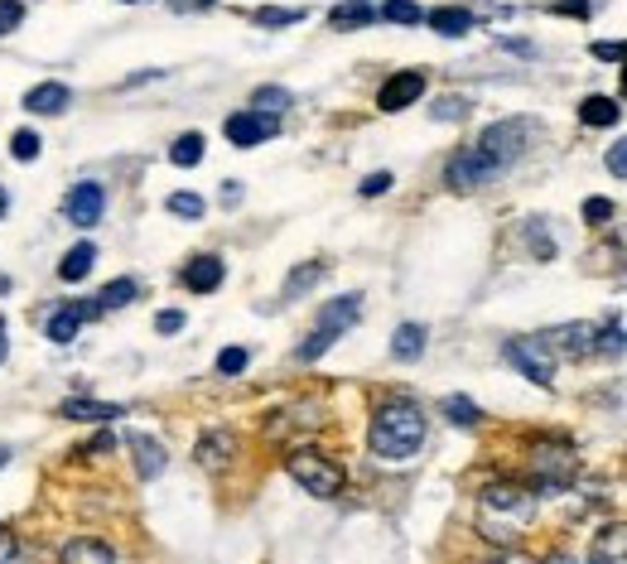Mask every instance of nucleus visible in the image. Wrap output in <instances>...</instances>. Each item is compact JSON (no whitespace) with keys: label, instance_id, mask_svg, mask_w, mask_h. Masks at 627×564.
Wrapping results in <instances>:
<instances>
[{"label":"nucleus","instance_id":"f257e3e1","mask_svg":"<svg viewBox=\"0 0 627 564\" xmlns=\"http://www.w3.org/2000/svg\"><path fill=\"white\" fill-rule=\"evenodd\" d=\"M536 521V492L521 483H488L478 492V531L497 545H517L526 526Z\"/></svg>","mask_w":627,"mask_h":564},{"label":"nucleus","instance_id":"f03ea898","mask_svg":"<svg viewBox=\"0 0 627 564\" xmlns=\"http://www.w3.org/2000/svg\"><path fill=\"white\" fill-rule=\"evenodd\" d=\"M420 444H425V415H420V405H410V401L377 405L372 430H367V449H372V454L410 458V454H420Z\"/></svg>","mask_w":627,"mask_h":564},{"label":"nucleus","instance_id":"7ed1b4c3","mask_svg":"<svg viewBox=\"0 0 627 564\" xmlns=\"http://www.w3.org/2000/svg\"><path fill=\"white\" fill-rule=\"evenodd\" d=\"M357 319H362V299H357V295L328 299L324 314H319V323H314V338H304L295 357H300V362H319V357H324V352L333 348V343H338V338H343Z\"/></svg>","mask_w":627,"mask_h":564},{"label":"nucleus","instance_id":"20e7f679","mask_svg":"<svg viewBox=\"0 0 627 564\" xmlns=\"http://www.w3.org/2000/svg\"><path fill=\"white\" fill-rule=\"evenodd\" d=\"M285 473H290L304 492H314V497H338L343 483H348L343 463H333V458L319 454V449H295V454L285 458Z\"/></svg>","mask_w":627,"mask_h":564},{"label":"nucleus","instance_id":"39448f33","mask_svg":"<svg viewBox=\"0 0 627 564\" xmlns=\"http://www.w3.org/2000/svg\"><path fill=\"white\" fill-rule=\"evenodd\" d=\"M531 135H536V126H531L526 116H507V121H492L488 131H483L478 150H483V155H488L497 169H507V164H517L521 155H526Z\"/></svg>","mask_w":627,"mask_h":564},{"label":"nucleus","instance_id":"423d86ee","mask_svg":"<svg viewBox=\"0 0 627 564\" xmlns=\"http://www.w3.org/2000/svg\"><path fill=\"white\" fill-rule=\"evenodd\" d=\"M502 357L517 367L526 381H536V386H550L555 381V348H550L546 338H507V348H502Z\"/></svg>","mask_w":627,"mask_h":564},{"label":"nucleus","instance_id":"0eeeda50","mask_svg":"<svg viewBox=\"0 0 627 564\" xmlns=\"http://www.w3.org/2000/svg\"><path fill=\"white\" fill-rule=\"evenodd\" d=\"M502 169L478 150V145H464V150H454L449 155V164H444V179H449V188H459V193H473V188H483L488 179H497Z\"/></svg>","mask_w":627,"mask_h":564},{"label":"nucleus","instance_id":"6e6552de","mask_svg":"<svg viewBox=\"0 0 627 564\" xmlns=\"http://www.w3.org/2000/svg\"><path fill=\"white\" fill-rule=\"evenodd\" d=\"M531 468H536V483L555 492V487H565L574 478V449L570 444H536Z\"/></svg>","mask_w":627,"mask_h":564},{"label":"nucleus","instance_id":"1a4fd4ad","mask_svg":"<svg viewBox=\"0 0 627 564\" xmlns=\"http://www.w3.org/2000/svg\"><path fill=\"white\" fill-rule=\"evenodd\" d=\"M107 213V188L102 184H73L68 188V198H63V217L73 222V227H97Z\"/></svg>","mask_w":627,"mask_h":564},{"label":"nucleus","instance_id":"9d476101","mask_svg":"<svg viewBox=\"0 0 627 564\" xmlns=\"http://www.w3.org/2000/svg\"><path fill=\"white\" fill-rule=\"evenodd\" d=\"M227 140L237 145V150H251V145H261V140H275L280 135V116H266V111H237V116H227Z\"/></svg>","mask_w":627,"mask_h":564},{"label":"nucleus","instance_id":"9b49d317","mask_svg":"<svg viewBox=\"0 0 627 564\" xmlns=\"http://www.w3.org/2000/svg\"><path fill=\"white\" fill-rule=\"evenodd\" d=\"M420 97H425V73L406 68V73H391V78L382 82L377 107H382V111H406L410 102H420Z\"/></svg>","mask_w":627,"mask_h":564},{"label":"nucleus","instance_id":"f8f14e48","mask_svg":"<svg viewBox=\"0 0 627 564\" xmlns=\"http://www.w3.org/2000/svg\"><path fill=\"white\" fill-rule=\"evenodd\" d=\"M97 314H102V309H97L92 299H87V304H63V309H54V314H49V323H44V338L63 348V343H73V338H78L82 323L97 319Z\"/></svg>","mask_w":627,"mask_h":564},{"label":"nucleus","instance_id":"ddd939ff","mask_svg":"<svg viewBox=\"0 0 627 564\" xmlns=\"http://www.w3.org/2000/svg\"><path fill=\"white\" fill-rule=\"evenodd\" d=\"M222 275H227V266H222V256H213V251H203V256H193L189 266H184V285H189L193 295H213L222 285Z\"/></svg>","mask_w":627,"mask_h":564},{"label":"nucleus","instance_id":"4468645a","mask_svg":"<svg viewBox=\"0 0 627 564\" xmlns=\"http://www.w3.org/2000/svg\"><path fill=\"white\" fill-rule=\"evenodd\" d=\"M589 564H627V521L603 526L589 545Z\"/></svg>","mask_w":627,"mask_h":564},{"label":"nucleus","instance_id":"2eb2a0df","mask_svg":"<svg viewBox=\"0 0 627 564\" xmlns=\"http://www.w3.org/2000/svg\"><path fill=\"white\" fill-rule=\"evenodd\" d=\"M314 425H324V415H319V405H285V410H275L266 434L271 439H285L290 430H314Z\"/></svg>","mask_w":627,"mask_h":564},{"label":"nucleus","instance_id":"dca6fc26","mask_svg":"<svg viewBox=\"0 0 627 564\" xmlns=\"http://www.w3.org/2000/svg\"><path fill=\"white\" fill-rule=\"evenodd\" d=\"M232 454H237V434H232V430H208L203 439H198V463H203V468H213V473L227 468Z\"/></svg>","mask_w":627,"mask_h":564},{"label":"nucleus","instance_id":"f3484780","mask_svg":"<svg viewBox=\"0 0 627 564\" xmlns=\"http://www.w3.org/2000/svg\"><path fill=\"white\" fill-rule=\"evenodd\" d=\"M546 343L570 352V357H589L594 343H599V328H594V323H565V328H555V338H546Z\"/></svg>","mask_w":627,"mask_h":564},{"label":"nucleus","instance_id":"a211bd4d","mask_svg":"<svg viewBox=\"0 0 627 564\" xmlns=\"http://www.w3.org/2000/svg\"><path fill=\"white\" fill-rule=\"evenodd\" d=\"M58 564H116V550H111L107 540H97V536H78V540L63 545Z\"/></svg>","mask_w":627,"mask_h":564},{"label":"nucleus","instance_id":"6ab92c4d","mask_svg":"<svg viewBox=\"0 0 627 564\" xmlns=\"http://www.w3.org/2000/svg\"><path fill=\"white\" fill-rule=\"evenodd\" d=\"M131 458H136V473L150 483V478H160L169 454L160 449V439H150V434H131Z\"/></svg>","mask_w":627,"mask_h":564},{"label":"nucleus","instance_id":"aec40b11","mask_svg":"<svg viewBox=\"0 0 627 564\" xmlns=\"http://www.w3.org/2000/svg\"><path fill=\"white\" fill-rule=\"evenodd\" d=\"M63 107H68V87L63 82H39V87L25 92V111H34V116H58Z\"/></svg>","mask_w":627,"mask_h":564},{"label":"nucleus","instance_id":"412c9836","mask_svg":"<svg viewBox=\"0 0 627 564\" xmlns=\"http://www.w3.org/2000/svg\"><path fill=\"white\" fill-rule=\"evenodd\" d=\"M377 20V0H343L328 10V25L333 29H362Z\"/></svg>","mask_w":627,"mask_h":564},{"label":"nucleus","instance_id":"4be33fe9","mask_svg":"<svg viewBox=\"0 0 627 564\" xmlns=\"http://www.w3.org/2000/svg\"><path fill=\"white\" fill-rule=\"evenodd\" d=\"M92 266H97V246L92 242H78L63 261H58V280H68V285H78V280H87L92 275Z\"/></svg>","mask_w":627,"mask_h":564},{"label":"nucleus","instance_id":"5701e85b","mask_svg":"<svg viewBox=\"0 0 627 564\" xmlns=\"http://www.w3.org/2000/svg\"><path fill=\"white\" fill-rule=\"evenodd\" d=\"M430 29L444 34V39H464L468 29H473V10H459V5H439L435 15H430Z\"/></svg>","mask_w":627,"mask_h":564},{"label":"nucleus","instance_id":"b1692460","mask_svg":"<svg viewBox=\"0 0 627 564\" xmlns=\"http://www.w3.org/2000/svg\"><path fill=\"white\" fill-rule=\"evenodd\" d=\"M126 405H111V401H63L58 405V415H68V420H97V425H107L116 420Z\"/></svg>","mask_w":627,"mask_h":564},{"label":"nucleus","instance_id":"393cba45","mask_svg":"<svg viewBox=\"0 0 627 564\" xmlns=\"http://www.w3.org/2000/svg\"><path fill=\"white\" fill-rule=\"evenodd\" d=\"M324 275H328V261H304V266H295L290 275H285V299L309 295V290H314Z\"/></svg>","mask_w":627,"mask_h":564},{"label":"nucleus","instance_id":"a878e982","mask_svg":"<svg viewBox=\"0 0 627 564\" xmlns=\"http://www.w3.org/2000/svg\"><path fill=\"white\" fill-rule=\"evenodd\" d=\"M425 352V328L420 323H401L396 333H391V357L396 362H415Z\"/></svg>","mask_w":627,"mask_h":564},{"label":"nucleus","instance_id":"bb28decb","mask_svg":"<svg viewBox=\"0 0 627 564\" xmlns=\"http://www.w3.org/2000/svg\"><path fill=\"white\" fill-rule=\"evenodd\" d=\"M136 295H140V285L131 280V275H121V280H111V285H102V295L92 299V304H97V309L107 314V309H126V304H131Z\"/></svg>","mask_w":627,"mask_h":564},{"label":"nucleus","instance_id":"cd10ccee","mask_svg":"<svg viewBox=\"0 0 627 564\" xmlns=\"http://www.w3.org/2000/svg\"><path fill=\"white\" fill-rule=\"evenodd\" d=\"M623 111H618V102L613 97H584V107H579V121L584 126H613Z\"/></svg>","mask_w":627,"mask_h":564},{"label":"nucleus","instance_id":"c85d7f7f","mask_svg":"<svg viewBox=\"0 0 627 564\" xmlns=\"http://www.w3.org/2000/svg\"><path fill=\"white\" fill-rule=\"evenodd\" d=\"M169 160L179 164V169H193V164L203 160V135L198 131H184L174 145H169Z\"/></svg>","mask_w":627,"mask_h":564},{"label":"nucleus","instance_id":"c756f323","mask_svg":"<svg viewBox=\"0 0 627 564\" xmlns=\"http://www.w3.org/2000/svg\"><path fill=\"white\" fill-rule=\"evenodd\" d=\"M261 29H285V25H300L304 10H285V5H261L256 15H251Z\"/></svg>","mask_w":627,"mask_h":564},{"label":"nucleus","instance_id":"7c9ffc66","mask_svg":"<svg viewBox=\"0 0 627 564\" xmlns=\"http://www.w3.org/2000/svg\"><path fill=\"white\" fill-rule=\"evenodd\" d=\"M285 107H290L285 87H256V97H251V111H266V116H280Z\"/></svg>","mask_w":627,"mask_h":564},{"label":"nucleus","instance_id":"2f4dec72","mask_svg":"<svg viewBox=\"0 0 627 564\" xmlns=\"http://www.w3.org/2000/svg\"><path fill=\"white\" fill-rule=\"evenodd\" d=\"M521 232H526V242H531V251H536V261H550V256H555V242H550V232H546L541 217H531Z\"/></svg>","mask_w":627,"mask_h":564},{"label":"nucleus","instance_id":"473e14b6","mask_svg":"<svg viewBox=\"0 0 627 564\" xmlns=\"http://www.w3.org/2000/svg\"><path fill=\"white\" fill-rule=\"evenodd\" d=\"M164 208L174 217H184V222H198V217H203V198H198V193H169Z\"/></svg>","mask_w":627,"mask_h":564},{"label":"nucleus","instance_id":"72a5a7b5","mask_svg":"<svg viewBox=\"0 0 627 564\" xmlns=\"http://www.w3.org/2000/svg\"><path fill=\"white\" fill-rule=\"evenodd\" d=\"M444 415H449L454 425H464V430H473V425L483 420V415H478V405L468 401V396H449V401H444Z\"/></svg>","mask_w":627,"mask_h":564},{"label":"nucleus","instance_id":"f704fd0d","mask_svg":"<svg viewBox=\"0 0 627 564\" xmlns=\"http://www.w3.org/2000/svg\"><path fill=\"white\" fill-rule=\"evenodd\" d=\"M10 155H15V160H39V135L34 131H15L10 135Z\"/></svg>","mask_w":627,"mask_h":564},{"label":"nucleus","instance_id":"c9c22d12","mask_svg":"<svg viewBox=\"0 0 627 564\" xmlns=\"http://www.w3.org/2000/svg\"><path fill=\"white\" fill-rule=\"evenodd\" d=\"M468 116V97H444L435 102V121H464Z\"/></svg>","mask_w":627,"mask_h":564},{"label":"nucleus","instance_id":"e433bc0d","mask_svg":"<svg viewBox=\"0 0 627 564\" xmlns=\"http://www.w3.org/2000/svg\"><path fill=\"white\" fill-rule=\"evenodd\" d=\"M15 25H25V5L20 0H0V34H10Z\"/></svg>","mask_w":627,"mask_h":564},{"label":"nucleus","instance_id":"4c0bfd02","mask_svg":"<svg viewBox=\"0 0 627 564\" xmlns=\"http://www.w3.org/2000/svg\"><path fill=\"white\" fill-rule=\"evenodd\" d=\"M246 367V348H222L218 352V372L222 376H237Z\"/></svg>","mask_w":627,"mask_h":564},{"label":"nucleus","instance_id":"58836bf2","mask_svg":"<svg viewBox=\"0 0 627 564\" xmlns=\"http://www.w3.org/2000/svg\"><path fill=\"white\" fill-rule=\"evenodd\" d=\"M608 217H613V203H608V198H584V222L603 227Z\"/></svg>","mask_w":627,"mask_h":564},{"label":"nucleus","instance_id":"ea45409f","mask_svg":"<svg viewBox=\"0 0 627 564\" xmlns=\"http://www.w3.org/2000/svg\"><path fill=\"white\" fill-rule=\"evenodd\" d=\"M627 348V338H623V328L618 323H608L599 333V343H594V352H623Z\"/></svg>","mask_w":627,"mask_h":564},{"label":"nucleus","instance_id":"a19ab883","mask_svg":"<svg viewBox=\"0 0 627 564\" xmlns=\"http://www.w3.org/2000/svg\"><path fill=\"white\" fill-rule=\"evenodd\" d=\"M608 174H613V179H627V135L608 150Z\"/></svg>","mask_w":627,"mask_h":564},{"label":"nucleus","instance_id":"79ce46f5","mask_svg":"<svg viewBox=\"0 0 627 564\" xmlns=\"http://www.w3.org/2000/svg\"><path fill=\"white\" fill-rule=\"evenodd\" d=\"M155 328H160L164 338H174V333L184 328V314H179V309H160V314H155Z\"/></svg>","mask_w":627,"mask_h":564},{"label":"nucleus","instance_id":"37998d69","mask_svg":"<svg viewBox=\"0 0 627 564\" xmlns=\"http://www.w3.org/2000/svg\"><path fill=\"white\" fill-rule=\"evenodd\" d=\"M386 188H391V174H367V179H362V188H357V193H362V198H377V193H386Z\"/></svg>","mask_w":627,"mask_h":564},{"label":"nucleus","instance_id":"c03bdc74","mask_svg":"<svg viewBox=\"0 0 627 564\" xmlns=\"http://www.w3.org/2000/svg\"><path fill=\"white\" fill-rule=\"evenodd\" d=\"M15 550H20V536H15L10 526H0V564L15 560Z\"/></svg>","mask_w":627,"mask_h":564},{"label":"nucleus","instance_id":"a18cd8bd","mask_svg":"<svg viewBox=\"0 0 627 564\" xmlns=\"http://www.w3.org/2000/svg\"><path fill=\"white\" fill-rule=\"evenodd\" d=\"M550 10H555V15H579V20H584V15H589L594 5H589V0H555Z\"/></svg>","mask_w":627,"mask_h":564},{"label":"nucleus","instance_id":"49530a36","mask_svg":"<svg viewBox=\"0 0 627 564\" xmlns=\"http://www.w3.org/2000/svg\"><path fill=\"white\" fill-rule=\"evenodd\" d=\"M82 449H87V454H107V449H116V439H111V434H97V439H87Z\"/></svg>","mask_w":627,"mask_h":564},{"label":"nucleus","instance_id":"de8ad7c7","mask_svg":"<svg viewBox=\"0 0 627 564\" xmlns=\"http://www.w3.org/2000/svg\"><path fill=\"white\" fill-rule=\"evenodd\" d=\"M594 54H599V58H613V63H618V58H627V44H594Z\"/></svg>","mask_w":627,"mask_h":564},{"label":"nucleus","instance_id":"09e8293b","mask_svg":"<svg viewBox=\"0 0 627 564\" xmlns=\"http://www.w3.org/2000/svg\"><path fill=\"white\" fill-rule=\"evenodd\" d=\"M492 564H531L526 555H502V560H492Z\"/></svg>","mask_w":627,"mask_h":564},{"label":"nucleus","instance_id":"8fccbe9b","mask_svg":"<svg viewBox=\"0 0 627 564\" xmlns=\"http://www.w3.org/2000/svg\"><path fill=\"white\" fill-rule=\"evenodd\" d=\"M5 352H10V343H5V323H0V362H5Z\"/></svg>","mask_w":627,"mask_h":564},{"label":"nucleus","instance_id":"3c124183","mask_svg":"<svg viewBox=\"0 0 627 564\" xmlns=\"http://www.w3.org/2000/svg\"><path fill=\"white\" fill-rule=\"evenodd\" d=\"M546 564H579V560H570V555H550Z\"/></svg>","mask_w":627,"mask_h":564},{"label":"nucleus","instance_id":"603ef678","mask_svg":"<svg viewBox=\"0 0 627 564\" xmlns=\"http://www.w3.org/2000/svg\"><path fill=\"white\" fill-rule=\"evenodd\" d=\"M5 208H10V198H5V188H0V217H5Z\"/></svg>","mask_w":627,"mask_h":564},{"label":"nucleus","instance_id":"864d4df0","mask_svg":"<svg viewBox=\"0 0 627 564\" xmlns=\"http://www.w3.org/2000/svg\"><path fill=\"white\" fill-rule=\"evenodd\" d=\"M5 458H10V454H5V449H0V468H5Z\"/></svg>","mask_w":627,"mask_h":564},{"label":"nucleus","instance_id":"5fc2aeb1","mask_svg":"<svg viewBox=\"0 0 627 564\" xmlns=\"http://www.w3.org/2000/svg\"><path fill=\"white\" fill-rule=\"evenodd\" d=\"M623 87H627V73H623Z\"/></svg>","mask_w":627,"mask_h":564}]
</instances>
